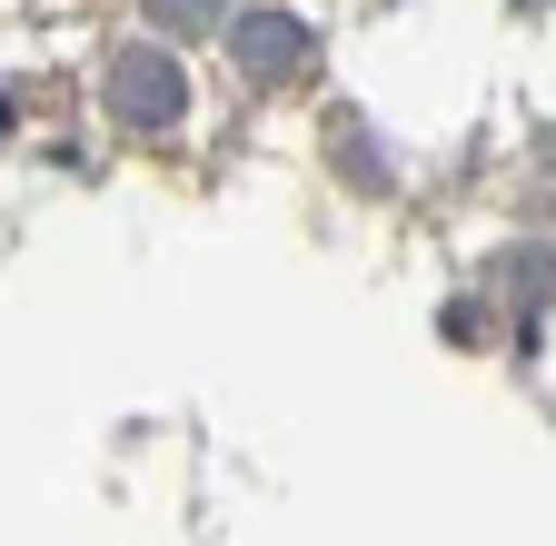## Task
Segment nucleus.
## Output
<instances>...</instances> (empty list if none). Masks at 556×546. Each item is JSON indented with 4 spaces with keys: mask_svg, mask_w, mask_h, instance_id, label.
<instances>
[{
    "mask_svg": "<svg viewBox=\"0 0 556 546\" xmlns=\"http://www.w3.org/2000/svg\"><path fill=\"white\" fill-rule=\"evenodd\" d=\"M110 119L119 129H179L189 119V80H179V60L169 50H150V40H129V50H110Z\"/></svg>",
    "mask_w": 556,
    "mask_h": 546,
    "instance_id": "1",
    "label": "nucleus"
},
{
    "mask_svg": "<svg viewBox=\"0 0 556 546\" xmlns=\"http://www.w3.org/2000/svg\"><path fill=\"white\" fill-rule=\"evenodd\" d=\"M229 50H239L249 80H299L308 60H318L308 21H289V11H239V21H229Z\"/></svg>",
    "mask_w": 556,
    "mask_h": 546,
    "instance_id": "2",
    "label": "nucleus"
},
{
    "mask_svg": "<svg viewBox=\"0 0 556 546\" xmlns=\"http://www.w3.org/2000/svg\"><path fill=\"white\" fill-rule=\"evenodd\" d=\"M229 0H150V21H169V30H208Z\"/></svg>",
    "mask_w": 556,
    "mask_h": 546,
    "instance_id": "3",
    "label": "nucleus"
}]
</instances>
